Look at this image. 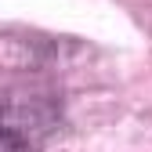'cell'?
Returning a JSON list of instances; mask_svg holds the SVG:
<instances>
[{
  "mask_svg": "<svg viewBox=\"0 0 152 152\" xmlns=\"http://www.w3.org/2000/svg\"><path fill=\"white\" fill-rule=\"evenodd\" d=\"M0 152H36L26 130H18L11 123H0Z\"/></svg>",
  "mask_w": 152,
  "mask_h": 152,
  "instance_id": "cell-1",
  "label": "cell"
}]
</instances>
